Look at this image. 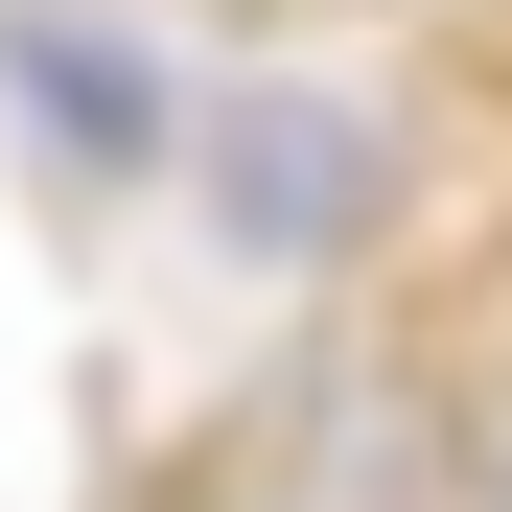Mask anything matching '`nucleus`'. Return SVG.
<instances>
[{"mask_svg":"<svg viewBox=\"0 0 512 512\" xmlns=\"http://www.w3.org/2000/svg\"><path fill=\"white\" fill-rule=\"evenodd\" d=\"M0 117H24L70 187H140V163H187V117H210V94L117 24V0H0Z\"/></svg>","mask_w":512,"mask_h":512,"instance_id":"obj_2","label":"nucleus"},{"mask_svg":"<svg viewBox=\"0 0 512 512\" xmlns=\"http://www.w3.org/2000/svg\"><path fill=\"white\" fill-rule=\"evenodd\" d=\"M187 187H210V233H233V280H350V256H396L419 117L373 94V70H210Z\"/></svg>","mask_w":512,"mask_h":512,"instance_id":"obj_1","label":"nucleus"}]
</instances>
